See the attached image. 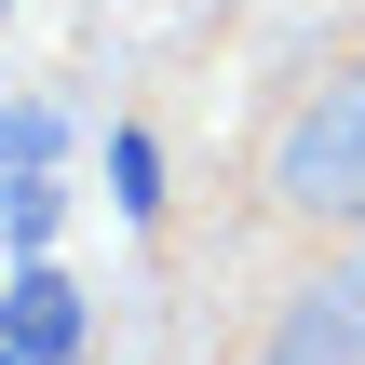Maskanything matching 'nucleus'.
<instances>
[{
	"mask_svg": "<svg viewBox=\"0 0 365 365\" xmlns=\"http://www.w3.org/2000/svg\"><path fill=\"white\" fill-rule=\"evenodd\" d=\"M257 190H271L284 217H312V230H365V68H325V81L271 122Z\"/></svg>",
	"mask_w": 365,
	"mask_h": 365,
	"instance_id": "nucleus-1",
	"label": "nucleus"
},
{
	"mask_svg": "<svg viewBox=\"0 0 365 365\" xmlns=\"http://www.w3.org/2000/svg\"><path fill=\"white\" fill-rule=\"evenodd\" d=\"M257 365H365V312L339 298V284H298V298L271 312V339H257Z\"/></svg>",
	"mask_w": 365,
	"mask_h": 365,
	"instance_id": "nucleus-3",
	"label": "nucleus"
},
{
	"mask_svg": "<svg viewBox=\"0 0 365 365\" xmlns=\"http://www.w3.org/2000/svg\"><path fill=\"white\" fill-rule=\"evenodd\" d=\"M0 352L14 365H81V284L27 257V271L0 284Z\"/></svg>",
	"mask_w": 365,
	"mask_h": 365,
	"instance_id": "nucleus-2",
	"label": "nucleus"
},
{
	"mask_svg": "<svg viewBox=\"0 0 365 365\" xmlns=\"http://www.w3.org/2000/svg\"><path fill=\"white\" fill-rule=\"evenodd\" d=\"M41 230H54V176H14L0 190V244H41Z\"/></svg>",
	"mask_w": 365,
	"mask_h": 365,
	"instance_id": "nucleus-4",
	"label": "nucleus"
},
{
	"mask_svg": "<svg viewBox=\"0 0 365 365\" xmlns=\"http://www.w3.org/2000/svg\"><path fill=\"white\" fill-rule=\"evenodd\" d=\"M0 365H14V352H0Z\"/></svg>",
	"mask_w": 365,
	"mask_h": 365,
	"instance_id": "nucleus-7",
	"label": "nucleus"
},
{
	"mask_svg": "<svg viewBox=\"0 0 365 365\" xmlns=\"http://www.w3.org/2000/svg\"><path fill=\"white\" fill-rule=\"evenodd\" d=\"M339 298H352V312H365V244H352V271H339Z\"/></svg>",
	"mask_w": 365,
	"mask_h": 365,
	"instance_id": "nucleus-6",
	"label": "nucleus"
},
{
	"mask_svg": "<svg viewBox=\"0 0 365 365\" xmlns=\"http://www.w3.org/2000/svg\"><path fill=\"white\" fill-rule=\"evenodd\" d=\"M108 176H122V217H149V203H163V190H149V176H163V163H149V135H122V149H108Z\"/></svg>",
	"mask_w": 365,
	"mask_h": 365,
	"instance_id": "nucleus-5",
	"label": "nucleus"
}]
</instances>
